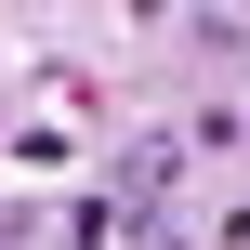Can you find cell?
<instances>
[{"label": "cell", "mask_w": 250, "mask_h": 250, "mask_svg": "<svg viewBox=\"0 0 250 250\" xmlns=\"http://www.w3.org/2000/svg\"><path fill=\"white\" fill-rule=\"evenodd\" d=\"M185 40H198V53H250V26L224 13V0H198V13H185Z\"/></svg>", "instance_id": "6da1fadb"}]
</instances>
